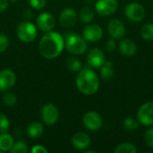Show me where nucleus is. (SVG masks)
<instances>
[{
  "label": "nucleus",
  "instance_id": "f257e3e1",
  "mask_svg": "<svg viewBox=\"0 0 153 153\" xmlns=\"http://www.w3.org/2000/svg\"><path fill=\"white\" fill-rule=\"evenodd\" d=\"M65 48V39L63 36L56 31L46 32L39 43V49L41 56L47 59L57 57Z\"/></svg>",
  "mask_w": 153,
  "mask_h": 153
},
{
  "label": "nucleus",
  "instance_id": "f03ea898",
  "mask_svg": "<svg viewBox=\"0 0 153 153\" xmlns=\"http://www.w3.org/2000/svg\"><path fill=\"white\" fill-rule=\"evenodd\" d=\"M77 89L85 95L96 93L100 87V80L94 71L90 68L82 69L76 77Z\"/></svg>",
  "mask_w": 153,
  "mask_h": 153
},
{
  "label": "nucleus",
  "instance_id": "7ed1b4c3",
  "mask_svg": "<svg viewBox=\"0 0 153 153\" xmlns=\"http://www.w3.org/2000/svg\"><path fill=\"white\" fill-rule=\"evenodd\" d=\"M65 47L67 51L73 55H82L86 52L88 45L86 39L78 34L67 32L65 36Z\"/></svg>",
  "mask_w": 153,
  "mask_h": 153
},
{
  "label": "nucleus",
  "instance_id": "20e7f679",
  "mask_svg": "<svg viewBox=\"0 0 153 153\" xmlns=\"http://www.w3.org/2000/svg\"><path fill=\"white\" fill-rule=\"evenodd\" d=\"M16 34L18 39L25 43H30L35 40L38 36L36 26L29 21H24L19 23Z\"/></svg>",
  "mask_w": 153,
  "mask_h": 153
},
{
  "label": "nucleus",
  "instance_id": "39448f33",
  "mask_svg": "<svg viewBox=\"0 0 153 153\" xmlns=\"http://www.w3.org/2000/svg\"><path fill=\"white\" fill-rule=\"evenodd\" d=\"M125 13L127 19L134 22L143 21L146 14L143 6L136 2H133L127 4L125 9Z\"/></svg>",
  "mask_w": 153,
  "mask_h": 153
},
{
  "label": "nucleus",
  "instance_id": "423d86ee",
  "mask_svg": "<svg viewBox=\"0 0 153 153\" xmlns=\"http://www.w3.org/2000/svg\"><path fill=\"white\" fill-rule=\"evenodd\" d=\"M41 119L48 126H54L59 119V111L53 104H46L41 108Z\"/></svg>",
  "mask_w": 153,
  "mask_h": 153
},
{
  "label": "nucleus",
  "instance_id": "0eeeda50",
  "mask_svg": "<svg viewBox=\"0 0 153 153\" xmlns=\"http://www.w3.org/2000/svg\"><path fill=\"white\" fill-rule=\"evenodd\" d=\"M83 126L90 131H98L102 126V118L100 115L95 111H89L82 117Z\"/></svg>",
  "mask_w": 153,
  "mask_h": 153
},
{
  "label": "nucleus",
  "instance_id": "6e6552de",
  "mask_svg": "<svg viewBox=\"0 0 153 153\" xmlns=\"http://www.w3.org/2000/svg\"><path fill=\"white\" fill-rule=\"evenodd\" d=\"M118 7L117 0H98L95 4V10L101 16L113 14Z\"/></svg>",
  "mask_w": 153,
  "mask_h": 153
},
{
  "label": "nucleus",
  "instance_id": "1a4fd4ad",
  "mask_svg": "<svg viewBox=\"0 0 153 153\" xmlns=\"http://www.w3.org/2000/svg\"><path fill=\"white\" fill-rule=\"evenodd\" d=\"M137 118L143 126L153 125V102L144 103L140 107L137 112Z\"/></svg>",
  "mask_w": 153,
  "mask_h": 153
},
{
  "label": "nucleus",
  "instance_id": "9d476101",
  "mask_svg": "<svg viewBox=\"0 0 153 153\" xmlns=\"http://www.w3.org/2000/svg\"><path fill=\"white\" fill-rule=\"evenodd\" d=\"M36 23H37L38 28L40 30L48 32L54 29V27L56 25V19L52 13L44 12V13H41L37 17Z\"/></svg>",
  "mask_w": 153,
  "mask_h": 153
},
{
  "label": "nucleus",
  "instance_id": "9b49d317",
  "mask_svg": "<svg viewBox=\"0 0 153 153\" xmlns=\"http://www.w3.org/2000/svg\"><path fill=\"white\" fill-rule=\"evenodd\" d=\"M16 82L15 73L9 69L0 71V91H6L11 89Z\"/></svg>",
  "mask_w": 153,
  "mask_h": 153
},
{
  "label": "nucleus",
  "instance_id": "f8f14e48",
  "mask_svg": "<svg viewBox=\"0 0 153 153\" xmlns=\"http://www.w3.org/2000/svg\"><path fill=\"white\" fill-rule=\"evenodd\" d=\"M83 38L90 42H97L103 36V30L98 24H89L82 31Z\"/></svg>",
  "mask_w": 153,
  "mask_h": 153
},
{
  "label": "nucleus",
  "instance_id": "ddd939ff",
  "mask_svg": "<svg viewBox=\"0 0 153 153\" xmlns=\"http://www.w3.org/2000/svg\"><path fill=\"white\" fill-rule=\"evenodd\" d=\"M87 62L91 67L100 68L103 65L105 61V56L102 50L100 48H91L87 55Z\"/></svg>",
  "mask_w": 153,
  "mask_h": 153
},
{
  "label": "nucleus",
  "instance_id": "4468645a",
  "mask_svg": "<svg viewBox=\"0 0 153 153\" xmlns=\"http://www.w3.org/2000/svg\"><path fill=\"white\" fill-rule=\"evenodd\" d=\"M77 21V13L74 8L64 9L59 16V23L64 28H70L75 24Z\"/></svg>",
  "mask_w": 153,
  "mask_h": 153
},
{
  "label": "nucleus",
  "instance_id": "2eb2a0df",
  "mask_svg": "<svg viewBox=\"0 0 153 153\" xmlns=\"http://www.w3.org/2000/svg\"><path fill=\"white\" fill-rule=\"evenodd\" d=\"M108 30L109 35L113 39H121L126 34V27L124 23L117 19H112L108 25Z\"/></svg>",
  "mask_w": 153,
  "mask_h": 153
},
{
  "label": "nucleus",
  "instance_id": "dca6fc26",
  "mask_svg": "<svg viewBox=\"0 0 153 153\" xmlns=\"http://www.w3.org/2000/svg\"><path fill=\"white\" fill-rule=\"evenodd\" d=\"M72 144L73 146L80 151L87 149L91 144V138L90 136L82 132H78L74 134L72 137Z\"/></svg>",
  "mask_w": 153,
  "mask_h": 153
},
{
  "label": "nucleus",
  "instance_id": "f3484780",
  "mask_svg": "<svg viewBox=\"0 0 153 153\" xmlns=\"http://www.w3.org/2000/svg\"><path fill=\"white\" fill-rule=\"evenodd\" d=\"M119 51L123 56H133L137 51V47L133 40L129 39H125L119 44Z\"/></svg>",
  "mask_w": 153,
  "mask_h": 153
},
{
  "label": "nucleus",
  "instance_id": "a211bd4d",
  "mask_svg": "<svg viewBox=\"0 0 153 153\" xmlns=\"http://www.w3.org/2000/svg\"><path fill=\"white\" fill-rule=\"evenodd\" d=\"M44 133V127L39 122H32L27 127V134L30 138H39Z\"/></svg>",
  "mask_w": 153,
  "mask_h": 153
},
{
  "label": "nucleus",
  "instance_id": "6ab92c4d",
  "mask_svg": "<svg viewBox=\"0 0 153 153\" xmlns=\"http://www.w3.org/2000/svg\"><path fill=\"white\" fill-rule=\"evenodd\" d=\"M13 143L14 141L12 135L8 134L7 133L0 134V151L2 152H10Z\"/></svg>",
  "mask_w": 153,
  "mask_h": 153
},
{
  "label": "nucleus",
  "instance_id": "aec40b11",
  "mask_svg": "<svg viewBox=\"0 0 153 153\" xmlns=\"http://www.w3.org/2000/svg\"><path fill=\"white\" fill-rule=\"evenodd\" d=\"M100 68H101L100 69V75H101L103 80H105L106 82H108L114 77L115 71H114L113 63H111L109 61H106Z\"/></svg>",
  "mask_w": 153,
  "mask_h": 153
},
{
  "label": "nucleus",
  "instance_id": "412c9836",
  "mask_svg": "<svg viewBox=\"0 0 153 153\" xmlns=\"http://www.w3.org/2000/svg\"><path fill=\"white\" fill-rule=\"evenodd\" d=\"M79 16L82 22L84 23L91 22L94 18V11L90 6H84L81 9Z\"/></svg>",
  "mask_w": 153,
  "mask_h": 153
},
{
  "label": "nucleus",
  "instance_id": "4be33fe9",
  "mask_svg": "<svg viewBox=\"0 0 153 153\" xmlns=\"http://www.w3.org/2000/svg\"><path fill=\"white\" fill-rule=\"evenodd\" d=\"M65 65L69 71L72 72H79L82 70V63L75 56H70L65 61Z\"/></svg>",
  "mask_w": 153,
  "mask_h": 153
},
{
  "label": "nucleus",
  "instance_id": "5701e85b",
  "mask_svg": "<svg viewBox=\"0 0 153 153\" xmlns=\"http://www.w3.org/2000/svg\"><path fill=\"white\" fill-rule=\"evenodd\" d=\"M141 36L144 40H153V23H146L141 29Z\"/></svg>",
  "mask_w": 153,
  "mask_h": 153
},
{
  "label": "nucleus",
  "instance_id": "b1692460",
  "mask_svg": "<svg viewBox=\"0 0 153 153\" xmlns=\"http://www.w3.org/2000/svg\"><path fill=\"white\" fill-rule=\"evenodd\" d=\"M137 149L135 146L130 143H120L115 149V153H136Z\"/></svg>",
  "mask_w": 153,
  "mask_h": 153
},
{
  "label": "nucleus",
  "instance_id": "393cba45",
  "mask_svg": "<svg viewBox=\"0 0 153 153\" xmlns=\"http://www.w3.org/2000/svg\"><path fill=\"white\" fill-rule=\"evenodd\" d=\"M11 153H26L28 152V146L23 141H18L13 143L10 150Z\"/></svg>",
  "mask_w": 153,
  "mask_h": 153
},
{
  "label": "nucleus",
  "instance_id": "a878e982",
  "mask_svg": "<svg viewBox=\"0 0 153 153\" xmlns=\"http://www.w3.org/2000/svg\"><path fill=\"white\" fill-rule=\"evenodd\" d=\"M123 126L127 131H134L138 128L139 123L132 117H127L123 122Z\"/></svg>",
  "mask_w": 153,
  "mask_h": 153
},
{
  "label": "nucleus",
  "instance_id": "bb28decb",
  "mask_svg": "<svg viewBox=\"0 0 153 153\" xmlns=\"http://www.w3.org/2000/svg\"><path fill=\"white\" fill-rule=\"evenodd\" d=\"M10 128V121L8 117L0 113V134L2 133H7Z\"/></svg>",
  "mask_w": 153,
  "mask_h": 153
},
{
  "label": "nucleus",
  "instance_id": "cd10ccee",
  "mask_svg": "<svg viewBox=\"0 0 153 153\" xmlns=\"http://www.w3.org/2000/svg\"><path fill=\"white\" fill-rule=\"evenodd\" d=\"M3 100H4V103L8 107H13L17 103V98L15 94L11 93V92L5 93L3 97Z\"/></svg>",
  "mask_w": 153,
  "mask_h": 153
},
{
  "label": "nucleus",
  "instance_id": "c85d7f7f",
  "mask_svg": "<svg viewBox=\"0 0 153 153\" xmlns=\"http://www.w3.org/2000/svg\"><path fill=\"white\" fill-rule=\"evenodd\" d=\"M144 141L147 146L150 148H153V127L148 129L144 134Z\"/></svg>",
  "mask_w": 153,
  "mask_h": 153
},
{
  "label": "nucleus",
  "instance_id": "c756f323",
  "mask_svg": "<svg viewBox=\"0 0 153 153\" xmlns=\"http://www.w3.org/2000/svg\"><path fill=\"white\" fill-rule=\"evenodd\" d=\"M30 6L36 10H41L45 7L47 0H29Z\"/></svg>",
  "mask_w": 153,
  "mask_h": 153
},
{
  "label": "nucleus",
  "instance_id": "7c9ffc66",
  "mask_svg": "<svg viewBox=\"0 0 153 153\" xmlns=\"http://www.w3.org/2000/svg\"><path fill=\"white\" fill-rule=\"evenodd\" d=\"M9 46V39L4 34H0V53L4 52Z\"/></svg>",
  "mask_w": 153,
  "mask_h": 153
},
{
  "label": "nucleus",
  "instance_id": "2f4dec72",
  "mask_svg": "<svg viewBox=\"0 0 153 153\" xmlns=\"http://www.w3.org/2000/svg\"><path fill=\"white\" fill-rule=\"evenodd\" d=\"M31 153H48V150L42 146V145H34L31 150H30Z\"/></svg>",
  "mask_w": 153,
  "mask_h": 153
},
{
  "label": "nucleus",
  "instance_id": "473e14b6",
  "mask_svg": "<svg viewBox=\"0 0 153 153\" xmlns=\"http://www.w3.org/2000/svg\"><path fill=\"white\" fill-rule=\"evenodd\" d=\"M116 46H117V44H116L115 39H109V40L107 42V49H108V51H109V52L114 51L115 48H116Z\"/></svg>",
  "mask_w": 153,
  "mask_h": 153
},
{
  "label": "nucleus",
  "instance_id": "72a5a7b5",
  "mask_svg": "<svg viewBox=\"0 0 153 153\" xmlns=\"http://www.w3.org/2000/svg\"><path fill=\"white\" fill-rule=\"evenodd\" d=\"M8 7V0H0V12H4Z\"/></svg>",
  "mask_w": 153,
  "mask_h": 153
},
{
  "label": "nucleus",
  "instance_id": "f704fd0d",
  "mask_svg": "<svg viewBox=\"0 0 153 153\" xmlns=\"http://www.w3.org/2000/svg\"><path fill=\"white\" fill-rule=\"evenodd\" d=\"M22 16H23V18L27 19V20L31 19L32 18V12L30 9H25L22 13Z\"/></svg>",
  "mask_w": 153,
  "mask_h": 153
},
{
  "label": "nucleus",
  "instance_id": "c9c22d12",
  "mask_svg": "<svg viewBox=\"0 0 153 153\" xmlns=\"http://www.w3.org/2000/svg\"><path fill=\"white\" fill-rule=\"evenodd\" d=\"M10 2H12V3H15L16 1H18V0H9Z\"/></svg>",
  "mask_w": 153,
  "mask_h": 153
}]
</instances>
